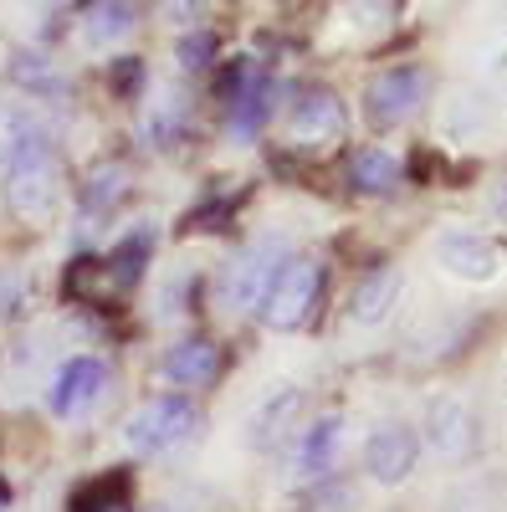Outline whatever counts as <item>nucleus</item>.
<instances>
[{"mask_svg":"<svg viewBox=\"0 0 507 512\" xmlns=\"http://www.w3.org/2000/svg\"><path fill=\"white\" fill-rule=\"evenodd\" d=\"M6 169H11V185H6L11 210L26 221H47L57 205V159H52V144L41 139V128L16 149V159Z\"/></svg>","mask_w":507,"mask_h":512,"instance_id":"f257e3e1","label":"nucleus"},{"mask_svg":"<svg viewBox=\"0 0 507 512\" xmlns=\"http://www.w3.org/2000/svg\"><path fill=\"white\" fill-rule=\"evenodd\" d=\"M226 128H231V139H257L262 128H267V118H272V108H277V82H272V72L262 67V62H236V72L226 77Z\"/></svg>","mask_w":507,"mask_h":512,"instance_id":"f03ea898","label":"nucleus"},{"mask_svg":"<svg viewBox=\"0 0 507 512\" xmlns=\"http://www.w3.org/2000/svg\"><path fill=\"white\" fill-rule=\"evenodd\" d=\"M318 287H323V272L318 262H282L262 292V323L277 328V333H292L313 318V303H318Z\"/></svg>","mask_w":507,"mask_h":512,"instance_id":"7ed1b4c3","label":"nucleus"},{"mask_svg":"<svg viewBox=\"0 0 507 512\" xmlns=\"http://www.w3.org/2000/svg\"><path fill=\"white\" fill-rule=\"evenodd\" d=\"M190 431H195V405L185 395H159L144 410H134L129 425H123V436H129V446L139 456H159L169 446H180Z\"/></svg>","mask_w":507,"mask_h":512,"instance_id":"20e7f679","label":"nucleus"},{"mask_svg":"<svg viewBox=\"0 0 507 512\" xmlns=\"http://www.w3.org/2000/svg\"><path fill=\"white\" fill-rule=\"evenodd\" d=\"M344 128H349L344 103H338V93H328V88L303 93L298 103H292V113H287V134L298 144H308V149L338 144V139H344Z\"/></svg>","mask_w":507,"mask_h":512,"instance_id":"39448f33","label":"nucleus"},{"mask_svg":"<svg viewBox=\"0 0 507 512\" xmlns=\"http://www.w3.org/2000/svg\"><path fill=\"white\" fill-rule=\"evenodd\" d=\"M420 93H426V72L420 67H395V72H379L369 82V123L379 128H395L420 108Z\"/></svg>","mask_w":507,"mask_h":512,"instance_id":"423d86ee","label":"nucleus"},{"mask_svg":"<svg viewBox=\"0 0 507 512\" xmlns=\"http://www.w3.org/2000/svg\"><path fill=\"white\" fill-rule=\"evenodd\" d=\"M103 390H108V364L93 359V354H77L52 384V415L72 420L82 410H93L103 400Z\"/></svg>","mask_w":507,"mask_h":512,"instance_id":"0eeeda50","label":"nucleus"},{"mask_svg":"<svg viewBox=\"0 0 507 512\" xmlns=\"http://www.w3.org/2000/svg\"><path fill=\"white\" fill-rule=\"evenodd\" d=\"M415 431L410 425H379V431L364 441V466H369V477L374 482H385V487H400L410 472H415Z\"/></svg>","mask_w":507,"mask_h":512,"instance_id":"6e6552de","label":"nucleus"},{"mask_svg":"<svg viewBox=\"0 0 507 512\" xmlns=\"http://www.w3.org/2000/svg\"><path fill=\"white\" fill-rule=\"evenodd\" d=\"M436 262L451 272V277H461V282H492L497 277V267H502V256H497V246L487 241V236H441L436 241Z\"/></svg>","mask_w":507,"mask_h":512,"instance_id":"1a4fd4ad","label":"nucleus"},{"mask_svg":"<svg viewBox=\"0 0 507 512\" xmlns=\"http://www.w3.org/2000/svg\"><path fill=\"white\" fill-rule=\"evenodd\" d=\"M272 241H262V246H251L241 262L226 272V303H231V313H246L251 303H262V292H267V282H272Z\"/></svg>","mask_w":507,"mask_h":512,"instance_id":"9d476101","label":"nucleus"},{"mask_svg":"<svg viewBox=\"0 0 507 512\" xmlns=\"http://www.w3.org/2000/svg\"><path fill=\"white\" fill-rule=\"evenodd\" d=\"M349 185H354L359 195H390V190L400 185V159H395L390 149H379V144L359 149V154L349 159Z\"/></svg>","mask_w":507,"mask_h":512,"instance_id":"9b49d317","label":"nucleus"},{"mask_svg":"<svg viewBox=\"0 0 507 512\" xmlns=\"http://www.w3.org/2000/svg\"><path fill=\"white\" fill-rule=\"evenodd\" d=\"M221 354L210 338H185V344H175L164 354V379H175V384H210V374H216Z\"/></svg>","mask_w":507,"mask_h":512,"instance_id":"f8f14e48","label":"nucleus"},{"mask_svg":"<svg viewBox=\"0 0 507 512\" xmlns=\"http://www.w3.org/2000/svg\"><path fill=\"white\" fill-rule=\"evenodd\" d=\"M134 26V0H93L88 11H82V41L88 47H113L123 41Z\"/></svg>","mask_w":507,"mask_h":512,"instance_id":"ddd939ff","label":"nucleus"},{"mask_svg":"<svg viewBox=\"0 0 507 512\" xmlns=\"http://www.w3.org/2000/svg\"><path fill=\"white\" fill-rule=\"evenodd\" d=\"M395 292H400V272H390V267L369 272V277L354 287V297H349V313H354V323H379V318H390V308H395Z\"/></svg>","mask_w":507,"mask_h":512,"instance_id":"4468645a","label":"nucleus"},{"mask_svg":"<svg viewBox=\"0 0 507 512\" xmlns=\"http://www.w3.org/2000/svg\"><path fill=\"white\" fill-rule=\"evenodd\" d=\"M149 256H154V231H134L129 241H118L113 256L103 262L108 277H113V287H118V292L139 287V277H144V267H149Z\"/></svg>","mask_w":507,"mask_h":512,"instance_id":"2eb2a0df","label":"nucleus"},{"mask_svg":"<svg viewBox=\"0 0 507 512\" xmlns=\"http://www.w3.org/2000/svg\"><path fill=\"white\" fill-rule=\"evenodd\" d=\"M72 512H134V492H129V472H113L88 482L72 497Z\"/></svg>","mask_w":507,"mask_h":512,"instance_id":"dca6fc26","label":"nucleus"},{"mask_svg":"<svg viewBox=\"0 0 507 512\" xmlns=\"http://www.w3.org/2000/svg\"><path fill=\"white\" fill-rule=\"evenodd\" d=\"M298 410H303V395H298V390H282V395H272V400L262 405V415L251 420V431H257V446H277V441L292 431V420H298Z\"/></svg>","mask_w":507,"mask_h":512,"instance_id":"f3484780","label":"nucleus"},{"mask_svg":"<svg viewBox=\"0 0 507 512\" xmlns=\"http://www.w3.org/2000/svg\"><path fill=\"white\" fill-rule=\"evenodd\" d=\"M123 190H129V169L108 159V164H98L93 175H88V185H82V205H88L93 216H103V210H113V205H118V195H123Z\"/></svg>","mask_w":507,"mask_h":512,"instance_id":"a211bd4d","label":"nucleus"},{"mask_svg":"<svg viewBox=\"0 0 507 512\" xmlns=\"http://www.w3.org/2000/svg\"><path fill=\"white\" fill-rule=\"evenodd\" d=\"M113 277L108 267L98 262V256H77L72 272H67V297H88V303H98V297H113Z\"/></svg>","mask_w":507,"mask_h":512,"instance_id":"6ab92c4d","label":"nucleus"},{"mask_svg":"<svg viewBox=\"0 0 507 512\" xmlns=\"http://www.w3.org/2000/svg\"><path fill=\"white\" fill-rule=\"evenodd\" d=\"M333 451H338V415L318 420L313 431L303 436V472H308V477H323L328 461H333Z\"/></svg>","mask_w":507,"mask_h":512,"instance_id":"aec40b11","label":"nucleus"},{"mask_svg":"<svg viewBox=\"0 0 507 512\" xmlns=\"http://www.w3.org/2000/svg\"><path fill=\"white\" fill-rule=\"evenodd\" d=\"M31 134H36L31 113H21V108H0V169L16 159V149H21Z\"/></svg>","mask_w":507,"mask_h":512,"instance_id":"412c9836","label":"nucleus"},{"mask_svg":"<svg viewBox=\"0 0 507 512\" xmlns=\"http://www.w3.org/2000/svg\"><path fill=\"white\" fill-rule=\"evenodd\" d=\"M11 77L21 82V88H36V93H62V77L52 72V62H41V57H31V52H21L16 62H11Z\"/></svg>","mask_w":507,"mask_h":512,"instance_id":"4be33fe9","label":"nucleus"},{"mask_svg":"<svg viewBox=\"0 0 507 512\" xmlns=\"http://www.w3.org/2000/svg\"><path fill=\"white\" fill-rule=\"evenodd\" d=\"M180 62L190 67V72H200V67H210V57H216V36L210 31H190V36H180Z\"/></svg>","mask_w":507,"mask_h":512,"instance_id":"5701e85b","label":"nucleus"},{"mask_svg":"<svg viewBox=\"0 0 507 512\" xmlns=\"http://www.w3.org/2000/svg\"><path fill=\"white\" fill-rule=\"evenodd\" d=\"M139 77H144L139 57H118V62H113V88H118V93H123V88L134 93V88H139Z\"/></svg>","mask_w":507,"mask_h":512,"instance_id":"b1692460","label":"nucleus"},{"mask_svg":"<svg viewBox=\"0 0 507 512\" xmlns=\"http://www.w3.org/2000/svg\"><path fill=\"white\" fill-rule=\"evenodd\" d=\"M0 507H6V492H0Z\"/></svg>","mask_w":507,"mask_h":512,"instance_id":"393cba45","label":"nucleus"}]
</instances>
